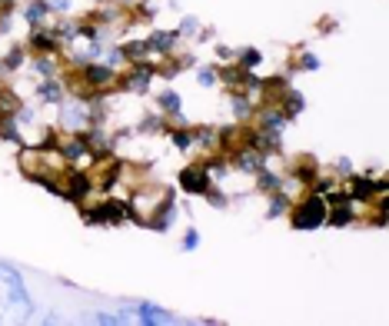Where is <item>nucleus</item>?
Returning <instances> with one entry per match:
<instances>
[{"label": "nucleus", "mask_w": 389, "mask_h": 326, "mask_svg": "<svg viewBox=\"0 0 389 326\" xmlns=\"http://www.w3.org/2000/svg\"><path fill=\"white\" fill-rule=\"evenodd\" d=\"M196 243H200V237H196V233H193V230H190V233H186V243H183V247H186V250H193V247H196Z\"/></svg>", "instance_id": "6e6552de"}, {"label": "nucleus", "mask_w": 389, "mask_h": 326, "mask_svg": "<svg viewBox=\"0 0 389 326\" xmlns=\"http://www.w3.org/2000/svg\"><path fill=\"white\" fill-rule=\"evenodd\" d=\"M140 320H143V323H170V313H166V310H160V307H150V303H143V307H140Z\"/></svg>", "instance_id": "20e7f679"}, {"label": "nucleus", "mask_w": 389, "mask_h": 326, "mask_svg": "<svg viewBox=\"0 0 389 326\" xmlns=\"http://www.w3.org/2000/svg\"><path fill=\"white\" fill-rule=\"evenodd\" d=\"M326 220V203L320 200V197H313V200L303 203V210L293 217V223L300 227V230H310V227H320V223Z\"/></svg>", "instance_id": "f03ea898"}, {"label": "nucleus", "mask_w": 389, "mask_h": 326, "mask_svg": "<svg viewBox=\"0 0 389 326\" xmlns=\"http://www.w3.org/2000/svg\"><path fill=\"white\" fill-rule=\"evenodd\" d=\"M180 183H183L186 190H206V187H210V180H206L203 170H183Z\"/></svg>", "instance_id": "7ed1b4c3"}, {"label": "nucleus", "mask_w": 389, "mask_h": 326, "mask_svg": "<svg viewBox=\"0 0 389 326\" xmlns=\"http://www.w3.org/2000/svg\"><path fill=\"white\" fill-rule=\"evenodd\" d=\"M163 107H166V110H180V97H176V94H163Z\"/></svg>", "instance_id": "423d86ee"}, {"label": "nucleus", "mask_w": 389, "mask_h": 326, "mask_svg": "<svg viewBox=\"0 0 389 326\" xmlns=\"http://www.w3.org/2000/svg\"><path fill=\"white\" fill-rule=\"evenodd\" d=\"M30 313H34V300L20 273L0 263V323H17V320H27Z\"/></svg>", "instance_id": "f257e3e1"}, {"label": "nucleus", "mask_w": 389, "mask_h": 326, "mask_svg": "<svg viewBox=\"0 0 389 326\" xmlns=\"http://www.w3.org/2000/svg\"><path fill=\"white\" fill-rule=\"evenodd\" d=\"M200 84H213V70H200Z\"/></svg>", "instance_id": "1a4fd4ad"}, {"label": "nucleus", "mask_w": 389, "mask_h": 326, "mask_svg": "<svg viewBox=\"0 0 389 326\" xmlns=\"http://www.w3.org/2000/svg\"><path fill=\"white\" fill-rule=\"evenodd\" d=\"M44 97H50V100H60V87L57 84H44Z\"/></svg>", "instance_id": "0eeeda50"}, {"label": "nucleus", "mask_w": 389, "mask_h": 326, "mask_svg": "<svg viewBox=\"0 0 389 326\" xmlns=\"http://www.w3.org/2000/svg\"><path fill=\"white\" fill-rule=\"evenodd\" d=\"M87 77L94 80V84H110V80H113V70L110 67H87Z\"/></svg>", "instance_id": "39448f33"}]
</instances>
